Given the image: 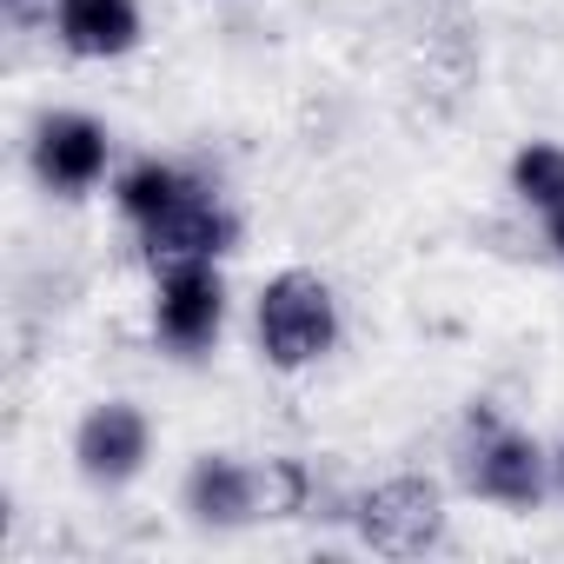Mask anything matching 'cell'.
Wrapping results in <instances>:
<instances>
[{"mask_svg": "<svg viewBox=\"0 0 564 564\" xmlns=\"http://www.w3.org/2000/svg\"><path fill=\"white\" fill-rule=\"evenodd\" d=\"M259 352L279 366V372H300V366H319L333 346H339V300L319 272H279L265 279V293H259Z\"/></svg>", "mask_w": 564, "mask_h": 564, "instance_id": "1", "label": "cell"}, {"mask_svg": "<svg viewBox=\"0 0 564 564\" xmlns=\"http://www.w3.org/2000/svg\"><path fill=\"white\" fill-rule=\"evenodd\" d=\"M465 485L505 511H531L544 498V452L538 438L498 425L491 412H471V458H465Z\"/></svg>", "mask_w": 564, "mask_h": 564, "instance_id": "2", "label": "cell"}, {"mask_svg": "<svg viewBox=\"0 0 564 564\" xmlns=\"http://www.w3.org/2000/svg\"><path fill=\"white\" fill-rule=\"evenodd\" d=\"M359 538L386 557H419L445 538V498L432 478H386L359 498Z\"/></svg>", "mask_w": 564, "mask_h": 564, "instance_id": "3", "label": "cell"}, {"mask_svg": "<svg viewBox=\"0 0 564 564\" xmlns=\"http://www.w3.org/2000/svg\"><path fill=\"white\" fill-rule=\"evenodd\" d=\"M226 326V279L213 259H180L160 265V293H153V333L173 352H206Z\"/></svg>", "mask_w": 564, "mask_h": 564, "instance_id": "4", "label": "cell"}, {"mask_svg": "<svg viewBox=\"0 0 564 564\" xmlns=\"http://www.w3.org/2000/svg\"><path fill=\"white\" fill-rule=\"evenodd\" d=\"M140 239H147V265L160 272V265H180V259H219V252H232L239 219H232L206 186H193V193H180L160 219H147Z\"/></svg>", "mask_w": 564, "mask_h": 564, "instance_id": "5", "label": "cell"}, {"mask_svg": "<svg viewBox=\"0 0 564 564\" xmlns=\"http://www.w3.org/2000/svg\"><path fill=\"white\" fill-rule=\"evenodd\" d=\"M147 445H153L147 412H140V405H127V399L94 405V412L80 419V432H74L80 478H94V485H127V478L147 465Z\"/></svg>", "mask_w": 564, "mask_h": 564, "instance_id": "6", "label": "cell"}, {"mask_svg": "<svg viewBox=\"0 0 564 564\" xmlns=\"http://www.w3.org/2000/svg\"><path fill=\"white\" fill-rule=\"evenodd\" d=\"M107 153H113V140H107V127L87 120V113H47V120L34 127V173H41L54 193H87V186H100Z\"/></svg>", "mask_w": 564, "mask_h": 564, "instance_id": "7", "label": "cell"}, {"mask_svg": "<svg viewBox=\"0 0 564 564\" xmlns=\"http://www.w3.org/2000/svg\"><path fill=\"white\" fill-rule=\"evenodd\" d=\"M186 511H193V524L239 531V524H252L265 511V471L239 465L232 452H206L186 471Z\"/></svg>", "mask_w": 564, "mask_h": 564, "instance_id": "8", "label": "cell"}, {"mask_svg": "<svg viewBox=\"0 0 564 564\" xmlns=\"http://www.w3.org/2000/svg\"><path fill=\"white\" fill-rule=\"evenodd\" d=\"M54 34L74 61H120L140 47V0H54Z\"/></svg>", "mask_w": 564, "mask_h": 564, "instance_id": "9", "label": "cell"}, {"mask_svg": "<svg viewBox=\"0 0 564 564\" xmlns=\"http://www.w3.org/2000/svg\"><path fill=\"white\" fill-rule=\"evenodd\" d=\"M199 180L193 173H180L173 160H140V166H127L120 173V186H113V199H120V213L133 219V226H147V219H160L180 193H193Z\"/></svg>", "mask_w": 564, "mask_h": 564, "instance_id": "10", "label": "cell"}, {"mask_svg": "<svg viewBox=\"0 0 564 564\" xmlns=\"http://www.w3.org/2000/svg\"><path fill=\"white\" fill-rule=\"evenodd\" d=\"M511 186H518V199H524L531 213L557 206V199H564V147H544V140H531V147L511 160Z\"/></svg>", "mask_w": 564, "mask_h": 564, "instance_id": "11", "label": "cell"}, {"mask_svg": "<svg viewBox=\"0 0 564 564\" xmlns=\"http://www.w3.org/2000/svg\"><path fill=\"white\" fill-rule=\"evenodd\" d=\"M0 8H8V21H14V28H34L41 14H54V0H0Z\"/></svg>", "mask_w": 564, "mask_h": 564, "instance_id": "12", "label": "cell"}, {"mask_svg": "<svg viewBox=\"0 0 564 564\" xmlns=\"http://www.w3.org/2000/svg\"><path fill=\"white\" fill-rule=\"evenodd\" d=\"M538 219H544V232H551V246H557V259H564V199H557V206H544Z\"/></svg>", "mask_w": 564, "mask_h": 564, "instance_id": "13", "label": "cell"}, {"mask_svg": "<svg viewBox=\"0 0 564 564\" xmlns=\"http://www.w3.org/2000/svg\"><path fill=\"white\" fill-rule=\"evenodd\" d=\"M557 485H564V458H557Z\"/></svg>", "mask_w": 564, "mask_h": 564, "instance_id": "14", "label": "cell"}]
</instances>
